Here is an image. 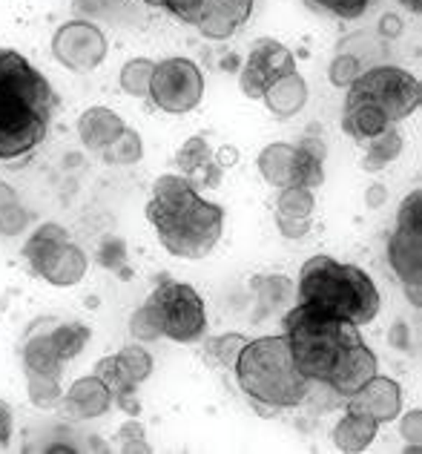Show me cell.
Here are the masks:
<instances>
[{
  "label": "cell",
  "instance_id": "7a4b0ae2",
  "mask_svg": "<svg viewBox=\"0 0 422 454\" xmlns=\"http://www.w3.org/2000/svg\"><path fill=\"white\" fill-rule=\"evenodd\" d=\"M58 106L50 78L18 50L0 46V161L29 159L50 138Z\"/></svg>",
  "mask_w": 422,
  "mask_h": 454
},
{
  "label": "cell",
  "instance_id": "5b68a950",
  "mask_svg": "<svg viewBox=\"0 0 422 454\" xmlns=\"http://www.w3.org/2000/svg\"><path fill=\"white\" fill-rule=\"evenodd\" d=\"M233 372L247 400L268 403L276 409H296L310 394V380L296 368L285 333L250 340L241 348Z\"/></svg>",
  "mask_w": 422,
  "mask_h": 454
},
{
  "label": "cell",
  "instance_id": "f35d334b",
  "mask_svg": "<svg viewBox=\"0 0 422 454\" xmlns=\"http://www.w3.org/2000/svg\"><path fill=\"white\" fill-rule=\"evenodd\" d=\"M144 4L170 12L173 18L184 20V23H192V20H196V15H199L201 0H144Z\"/></svg>",
  "mask_w": 422,
  "mask_h": 454
},
{
  "label": "cell",
  "instance_id": "ac0fdd59",
  "mask_svg": "<svg viewBox=\"0 0 422 454\" xmlns=\"http://www.w3.org/2000/svg\"><path fill=\"white\" fill-rule=\"evenodd\" d=\"M124 129V118L110 106H90L78 118V138L90 153H104Z\"/></svg>",
  "mask_w": 422,
  "mask_h": 454
},
{
  "label": "cell",
  "instance_id": "7402d4cb",
  "mask_svg": "<svg viewBox=\"0 0 422 454\" xmlns=\"http://www.w3.org/2000/svg\"><path fill=\"white\" fill-rule=\"evenodd\" d=\"M394 127L388 121V115H385L379 106L373 104H345V113H342V129L354 141L359 145H365L368 138L379 136L382 129Z\"/></svg>",
  "mask_w": 422,
  "mask_h": 454
},
{
  "label": "cell",
  "instance_id": "681fc988",
  "mask_svg": "<svg viewBox=\"0 0 422 454\" xmlns=\"http://www.w3.org/2000/svg\"><path fill=\"white\" fill-rule=\"evenodd\" d=\"M113 4H118V0H78V9H83V12H106Z\"/></svg>",
  "mask_w": 422,
  "mask_h": 454
},
{
  "label": "cell",
  "instance_id": "52a82bcc",
  "mask_svg": "<svg viewBox=\"0 0 422 454\" xmlns=\"http://www.w3.org/2000/svg\"><path fill=\"white\" fill-rule=\"evenodd\" d=\"M345 104H373L396 124L414 115L422 104V83L400 67L379 64L365 69L351 87H348Z\"/></svg>",
  "mask_w": 422,
  "mask_h": 454
},
{
  "label": "cell",
  "instance_id": "8fae6325",
  "mask_svg": "<svg viewBox=\"0 0 422 454\" xmlns=\"http://www.w3.org/2000/svg\"><path fill=\"white\" fill-rule=\"evenodd\" d=\"M296 69V58L285 43L273 38L253 41L247 61L238 69V87L247 98H262V92L270 87L276 78H282Z\"/></svg>",
  "mask_w": 422,
  "mask_h": 454
},
{
  "label": "cell",
  "instance_id": "44dd1931",
  "mask_svg": "<svg viewBox=\"0 0 422 454\" xmlns=\"http://www.w3.org/2000/svg\"><path fill=\"white\" fill-rule=\"evenodd\" d=\"M293 159H296V145H287V141H273L262 153H259V173L270 187L282 190L293 184Z\"/></svg>",
  "mask_w": 422,
  "mask_h": 454
},
{
  "label": "cell",
  "instance_id": "484cf974",
  "mask_svg": "<svg viewBox=\"0 0 422 454\" xmlns=\"http://www.w3.org/2000/svg\"><path fill=\"white\" fill-rule=\"evenodd\" d=\"M313 207H316V199H313L310 187H282L279 199H276V213L279 216H291V219H310Z\"/></svg>",
  "mask_w": 422,
  "mask_h": 454
},
{
  "label": "cell",
  "instance_id": "6da1fadb",
  "mask_svg": "<svg viewBox=\"0 0 422 454\" xmlns=\"http://www.w3.org/2000/svg\"><path fill=\"white\" fill-rule=\"evenodd\" d=\"M282 328L299 372L345 400L377 374V354L359 337L354 322L293 302L282 317Z\"/></svg>",
  "mask_w": 422,
  "mask_h": 454
},
{
  "label": "cell",
  "instance_id": "f546056e",
  "mask_svg": "<svg viewBox=\"0 0 422 454\" xmlns=\"http://www.w3.org/2000/svg\"><path fill=\"white\" fill-rule=\"evenodd\" d=\"M115 360L121 365V374H124L132 386H141V382L152 374V356L147 348H141V345H127L124 351L115 354Z\"/></svg>",
  "mask_w": 422,
  "mask_h": 454
},
{
  "label": "cell",
  "instance_id": "60d3db41",
  "mask_svg": "<svg viewBox=\"0 0 422 454\" xmlns=\"http://www.w3.org/2000/svg\"><path fill=\"white\" fill-rule=\"evenodd\" d=\"M400 434H402V440L408 443V451L419 454V437H422V411H419V409L408 411V414L402 417Z\"/></svg>",
  "mask_w": 422,
  "mask_h": 454
},
{
  "label": "cell",
  "instance_id": "7bdbcfd3",
  "mask_svg": "<svg viewBox=\"0 0 422 454\" xmlns=\"http://www.w3.org/2000/svg\"><path fill=\"white\" fill-rule=\"evenodd\" d=\"M12 434H15V414L6 400H0V446H9Z\"/></svg>",
  "mask_w": 422,
  "mask_h": 454
},
{
  "label": "cell",
  "instance_id": "9a60e30c",
  "mask_svg": "<svg viewBox=\"0 0 422 454\" xmlns=\"http://www.w3.org/2000/svg\"><path fill=\"white\" fill-rule=\"evenodd\" d=\"M253 15V0H201L192 20L207 41H231Z\"/></svg>",
  "mask_w": 422,
  "mask_h": 454
},
{
  "label": "cell",
  "instance_id": "9c48e42d",
  "mask_svg": "<svg viewBox=\"0 0 422 454\" xmlns=\"http://www.w3.org/2000/svg\"><path fill=\"white\" fill-rule=\"evenodd\" d=\"M147 98L170 115L196 110L204 98V75L190 58H167L152 69Z\"/></svg>",
  "mask_w": 422,
  "mask_h": 454
},
{
  "label": "cell",
  "instance_id": "d590c367",
  "mask_svg": "<svg viewBox=\"0 0 422 454\" xmlns=\"http://www.w3.org/2000/svg\"><path fill=\"white\" fill-rule=\"evenodd\" d=\"M129 333L136 337L138 342H155L161 340V325H159V317H155V310L144 302L136 314L129 317Z\"/></svg>",
  "mask_w": 422,
  "mask_h": 454
},
{
  "label": "cell",
  "instance_id": "e575fe53",
  "mask_svg": "<svg viewBox=\"0 0 422 454\" xmlns=\"http://www.w3.org/2000/svg\"><path fill=\"white\" fill-rule=\"evenodd\" d=\"M371 4H373V0H308L310 9L328 12V15L342 18V20H356V18H362L371 9Z\"/></svg>",
  "mask_w": 422,
  "mask_h": 454
},
{
  "label": "cell",
  "instance_id": "f1b7e54d",
  "mask_svg": "<svg viewBox=\"0 0 422 454\" xmlns=\"http://www.w3.org/2000/svg\"><path fill=\"white\" fill-rule=\"evenodd\" d=\"M27 391L35 409H55L58 400L64 397V386H60V377L52 374H35L27 372Z\"/></svg>",
  "mask_w": 422,
  "mask_h": 454
},
{
  "label": "cell",
  "instance_id": "ba28073f",
  "mask_svg": "<svg viewBox=\"0 0 422 454\" xmlns=\"http://www.w3.org/2000/svg\"><path fill=\"white\" fill-rule=\"evenodd\" d=\"M147 305L159 317L161 337L167 340L190 345L204 340V333H207V308L192 285L176 282L173 277L161 273Z\"/></svg>",
  "mask_w": 422,
  "mask_h": 454
},
{
  "label": "cell",
  "instance_id": "7dc6e473",
  "mask_svg": "<svg viewBox=\"0 0 422 454\" xmlns=\"http://www.w3.org/2000/svg\"><path fill=\"white\" fill-rule=\"evenodd\" d=\"M388 340L396 345V348H411V337H408V328H405V322H396V325L388 331Z\"/></svg>",
  "mask_w": 422,
  "mask_h": 454
},
{
  "label": "cell",
  "instance_id": "4316f807",
  "mask_svg": "<svg viewBox=\"0 0 422 454\" xmlns=\"http://www.w3.org/2000/svg\"><path fill=\"white\" fill-rule=\"evenodd\" d=\"M247 342L250 340L245 333H222V337H213L204 342V356L219 368H233L241 348H245Z\"/></svg>",
  "mask_w": 422,
  "mask_h": 454
},
{
  "label": "cell",
  "instance_id": "f907efd6",
  "mask_svg": "<svg viewBox=\"0 0 422 454\" xmlns=\"http://www.w3.org/2000/svg\"><path fill=\"white\" fill-rule=\"evenodd\" d=\"M400 4H402V6H408V9H411L414 15H419V12H422V0H400Z\"/></svg>",
  "mask_w": 422,
  "mask_h": 454
},
{
  "label": "cell",
  "instance_id": "ee69618b",
  "mask_svg": "<svg viewBox=\"0 0 422 454\" xmlns=\"http://www.w3.org/2000/svg\"><path fill=\"white\" fill-rule=\"evenodd\" d=\"M238 159H241V153H238L236 145H224V147H219V150L213 153V161L219 164L222 170H231V167H236Z\"/></svg>",
  "mask_w": 422,
  "mask_h": 454
},
{
  "label": "cell",
  "instance_id": "277c9868",
  "mask_svg": "<svg viewBox=\"0 0 422 454\" xmlns=\"http://www.w3.org/2000/svg\"><path fill=\"white\" fill-rule=\"evenodd\" d=\"M296 302L324 310L331 317L368 325L379 314V291L373 279L356 265H342L333 256H313L299 270Z\"/></svg>",
  "mask_w": 422,
  "mask_h": 454
},
{
  "label": "cell",
  "instance_id": "ffe728a7",
  "mask_svg": "<svg viewBox=\"0 0 422 454\" xmlns=\"http://www.w3.org/2000/svg\"><path fill=\"white\" fill-rule=\"evenodd\" d=\"M377 432H379V426L373 423L371 417L345 409L342 420L333 426V446L340 451H348V454L365 451L373 443Z\"/></svg>",
  "mask_w": 422,
  "mask_h": 454
},
{
  "label": "cell",
  "instance_id": "1f68e13d",
  "mask_svg": "<svg viewBox=\"0 0 422 454\" xmlns=\"http://www.w3.org/2000/svg\"><path fill=\"white\" fill-rule=\"evenodd\" d=\"M324 182V159L313 155L308 150L296 147V159H293V184L299 187H310L316 190Z\"/></svg>",
  "mask_w": 422,
  "mask_h": 454
},
{
  "label": "cell",
  "instance_id": "7c38bea8",
  "mask_svg": "<svg viewBox=\"0 0 422 454\" xmlns=\"http://www.w3.org/2000/svg\"><path fill=\"white\" fill-rule=\"evenodd\" d=\"M388 262L402 282L405 296L422 305V231H408V227H394L388 239Z\"/></svg>",
  "mask_w": 422,
  "mask_h": 454
},
{
  "label": "cell",
  "instance_id": "d6986e66",
  "mask_svg": "<svg viewBox=\"0 0 422 454\" xmlns=\"http://www.w3.org/2000/svg\"><path fill=\"white\" fill-rule=\"evenodd\" d=\"M262 101L268 104V110L273 113V118H279V121L293 118L296 113L305 110V104H308V81L293 69V73L276 78L270 87L262 92Z\"/></svg>",
  "mask_w": 422,
  "mask_h": 454
},
{
  "label": "cell",
  "instance_id": "30bf717a",
  "mask_svg": "<svg viewBox=\"0 0 422 454\" xmlns=\"http://www.w3.org/2000/svg\"><path fill=\"white\" fill-rule=\"evenodd\" d=\"M106 35L92 20H66L52 35V55L69 73H92L106 58Z\"/></svg>",
  "mask_w": 422,
  "mask_h": 454
},
{
  "label": "cell",
  "instance_id": "bcb514c9",
  "mask_svg": "<svg viewBox=\"0 0 422 454\" xmlns=\"http://www.w3.org/2000/svg\"><path fill=\"white\" fill-rule=\"evenodd\" d=\"M379 32H382L388 41L400 38V35H402V20L396 18L394 12H388V15H382V20H379Z\"/></svg>",
  "mask_w": 422,
  "mask_h": 454
},
{
  "label": "cell",
  "instance_id": "4fadbf2b",
  "mask_svg": "<svg viewBox=\"0 0 422 454\" xmlns=\"http://www.w3.org/2000/svg\"><path fill=\"white\" fill-rule=\"evenodd\" d=\"M348 409L371 417V420L377 423V426L394 423L396 417H400V411H402V388H400V382L391 380V377L373 374L365 382V386L348 397Z\"/></svg>",
  "mask_w": 422,
  "mask_h": 454
},
{
  "label": "cell",
  "instance_id": "2e32d148",
  "mask_svg": "<svg viewBox=\"0 0 422 454\" xmlns=\"http://www.w3.org/2000/svg\"><path fill=\"white\" fill-rule=\"evenodd\" d=\"M176 167L181 170V176L190 178V184L196 190L199 187H210V190L222 187L224 170L213 161V150L204 136H192L181 145V150L176 153Z\"/></svg>",
  "mask_w": 422,
  "mask_h": 454
},
{
  "label": "cell",
  "instance_id": "b9f144b4",
  "mask_svg": "<svg viewBox=\"0 0 422 454\" xmlns=\"http://www.w3.org/2000/svg\"><path fill=\"white\" fill-rule=\"evenodd\" d=\"M276 227L285 239H305L310 233V219H291L276 213Z\"/></svg>",
  "mask_w": 422,
  "mask_h": 454
},
{
  "label": "cell",
  "instance_id": "8d00e7d4",
  "mask_svg": "<svg viewBox=\"0 0 422 454\" xmlns=\"http://www.w3.org/2000/svg\"><path fill=\"white\" fill-rule=\"evenodd\" d=\"M115 443L121 446V451H144L147 454L150 451V443H147V428H144L141 420H136V417H129V420L118 428V434H115Z\"/></svg>",
  "mask_w": 422,
  "mask_h": 454
},
{
  "label": "cell",
  "instance_id": "74e56055",
  "mask_svg": "<svg viewBox=\"0 0 422 454\" xmlns=\"http://www.w3.org/2000/svg\"><path fill=\"white\" fill-rule=\"evenodd\" d=\"M396 227H408V231H422V190H411L405 196L400 213H396Z\"/></svg>",
  "mask_w": 422,
  "mask_h": 454
},
{
  "label": "cell",
  "instance_id": "8992f818",
  "mask_svg": "<svg viewBox=\"0 0 422 454\" xmlns=\"http://www.w3.org/2000/svg\"><path fill=\"white\" fill-rule=\"evenodd\" d=\"M23 259L38 279L55 288H72L87 277L90 256L72 242L69 233L55 222H43L35 227L32 236L23 242Z\"/></svg>",
  "mask_w": 422,
  "mask_h": 454
},
{
  "label": "cell",
  "instance_id": "603a6c76",
  "mask_svg": "<svg viewBox=\"0 0 422 454\" xmlns=\"http://www.w3.org/2000/svg\"><path fill=\"white\" fill-rule=\"evenodd\" d=\"M400 153H402V136L394 127H388L379 136L365 141V155H362L359 167L365 173H382L385 167L400 159Z\"/></svg>",
  "mask_w": 422,
  "mask_h": 454
},
{
  "label": "cell",
  "instance_id": "836d02e7",
  "mask_svg": "<svg viewBox=\"0 0 422 454\" xmlns=\"http://www.w3.org/2000/svg\"><path fill=\"white\" fill-rule=\"evenodd\" d=\"M98 262L106 270H118L121 279H129L132 270L127 268V245L121 236H106L98 247Z\"/></svg>",
  "mask_w": 422,
  "mask_h": 454
},
{
  "label": "cell",
  "instance_id": "d4e9b609",
  "mask_svg": "<svg viewBox=\"0 0 422 454\" xmlns=\"http://www.w3.org/2000/svg\"><path fill=\"white\" fill-rule=\"evenodd\" d=\"M250 291L259 296L268 310L296 302V282L285 273H264V277L250 279Z\"/></svg>",
  "mask_w": 422,
  "mask_h": 454
},
{
  "label": "cell",
  "instance_id": "4dcf8cb0",
  "mask_svg": "<svg viewBox=\"0 0 422 454\" xmlns=\"http://www.w3.org/2000/svg\"><path fill=\"white\" fill-rule=\"evenodd\" d=\"M141 155H144V145H141V136L136 133V129H124L110 147H106L101 153V159L106 164H136L141 161Z\"/></svg>",
  "mask_w": 422,
  "mask_h": 454
},
{
  "label": "cell",
  "instance_id": "cb8c5ba5",
  "mask_svg": "<svg viewBox=\"0 0 422 454\" xmlns=\"http://www.w3.org/2000/svg\"><path fill=\"white\" fill-rule=\"evenodd\" d=\"M92 331L90 325H83L78 319H66V322H55L50 325V340H52V348L64 363L75 360V356L90 345Z\"/></svg>",
  "mask_w": 422,
  "mask_h": 454
},
{
  "label": "cell",
  "instance_id": "ab89813d",
  "mask_svg": "<svg viewBox=\"0 0 422 454\" xmlns=\"http://www.w3.org/2000/svg\"><path fill=\"white\" fill-rule=\"evenodd\" d=\"M27 227H29V213L20 207V201L0 213V233L4 236H20Z\"/></svg>",
  "mask_w": 422,
  "mask_h": 454
},
{
  "label": "cell",
  "instance_id": "d6a6232c",
  "mask_svg": "<svg viewBox=\"0 0 422 454\" xmlns=\"http://www.w3.org/2000/svg\"><path fill=\"white\" fill-rule=\"evenodd\" d=\"M365 73V64H362V58L356 52H340L331 61V69H328V78L333 87L340 90H348L351 83Z\"/></svg>",
  "mask_w": 422,
  "mask_h": 454
},
{
  "label": "cell",
  "instance_id": "83f0119b",
  "mask_svg": "<svg viewBox=\"0 0 422 454\" xmlns=\"http://www.w3.org/2000/svg\"><path fill=\"white\" fill-rule=\"evenodd\" d=\"M152 69H155V61H150V58H132V61H127L124 69H121V90L132 95V98H147Z\"/></svg>",
  "mask_w": 422,
  "mask_h": 454
},
{
  "label": "cell",
  "instance_id": "c3c4849f",
  "mask_svg": "<svg viewBox=\"0 0 422 454\" xmlns=\"http://www.w3.org/2000/svg\"><path fill=\"white\" fill-rule=\"evenodd\" d=\"M18 193H15V187L12 184H6L4 178H0V213H4L6 207H12V205H18Z\"/></svg>",
  "mask_w": 422,
  "mask_h": 454
},
{
  "label": "cell",
  "instance_id": "f6af8a7d",
  "mask_svg": "<svg viewBox=\"0 0 422 454\" xmlns=\"http://www.w3.org/2000/svg\"><path fill=\"white\" fill-rule=\"evenodd\" d=\"M385 201H388V187L385 184H371L368 190H365V207H371V210H377V207H385Z\"/></svg>",
  "mask_w": 422,
  "mask_h": 454
},
{
  "label": "cell",
  "instance_id": "3957f363",
  "mask_svg": "<svg viewBox=\"0 0 422 454\" xmlns=\"http://www.w3.org/2000/svg\"><path fill=\"white\" fill-rule=\"evenodd\" d=\"M147 219L167 254L178 259L210 256L224 231V207L199 196V190L181 173L155 178Z\"/></svg>",
  "mask_w": 422,
  "mask_h": 454
},
{
  "label": "cell",
  "instance_id": "5bb4252c",
  "mask_svg": "<svg viewBox=\"0 0 422 454\" xmlns=\"http://www.w3.org/2000/svg\"><path fill=\"white\" fill-rule=\"evenodd\" d=\"M110 409H113V391L106 388L95 374L78 377L55 405V411L69 423L95 420V417L106 414Z\"/></svg>",
  "mask_w": 422,
  "mask_h": 454
},
{
  "label": "cell",
  "instance_id": "e0dca14e",
  "mask_svg": "<svg viewBox=\"0 0 422 454\" xmlns=\"http://www.w3.org/2000/svg\"><path fill=\"white\" fill-rule=\"evenodd\" d=\"M50 325L52 319H35L27 337L20 345V356H23V372H35V374H52L60 377L64 374V360L55 354L52 340H50Z\"/></svg>",
  "mask_w": 422,
  "mask_h": 454
}]
</instances>
